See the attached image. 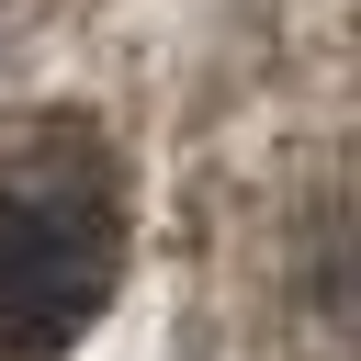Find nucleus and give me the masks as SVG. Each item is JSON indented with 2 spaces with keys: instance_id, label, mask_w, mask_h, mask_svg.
<instances>
[{
  "instance_id": "f257e3e1",
  "label": "nucleus",
  "mask_w": 361,
  "mask_h": 361,
  "mask_svg": "<svg viewBox=\"0 0 361 361\" xmlns=\"http://www.w3.org/2000/svg\"><path fill=\"white\" fill-rule=\"evenodd\" d=\"M124 271V180L102 135L23 124L0 135V361H56Z\"/></svg>"
}]
</instances>
